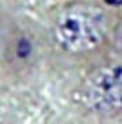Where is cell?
Wrapping results in <instances>:
<instances>
[{
	"label": "cell",
	"instance_id": "obj_5",
	"mask_svg": "<svg viewBox=\"0 0 122 124\" xmlns=\"http://www.w3.org/2000/svg\"><path fill=\"white\" fill-rule=\"evenodd\" d=\"M6 27H8V26H4V24L0 22V46H2V39H4V33H6Z\"/></svg>",
	"mask_w": 122,
	"mask_h": 124
},
{
	"label": "cell",
	"instance_id": "obj_3",
	"mask_svg": "<svg viewBox=\"0 0 122 124\" xmlns=\"http://www.w3.org/2000/svg\"><path fill=\"white\" fill-rule=\"evenodd\" d=\"M51 47L47 33L27 20H16L6 27L0 46V66L13 80H26L42 66Z\"/></svg>",
	"mask_w": 122,
	"mask_h": 124
},
{
	"label": "cell",
	"instance_id": "obj_1",
	"mask_svg": "<svg viewBox=\"0 0 122 124\" xmlns=\"http://www.w3.org/2000/svg\"><path fill=\"white\" fill-rule=\"evenodd\" d=\"M120 11L93 0H73L53 13L47 29L51 47L73 60H99L109 42Z\"/></svg>",
	"mask_w": 122,
	"mask_h": 124
},
{
	"label": "cell",
	"instance_id": "obj_4",
	"mask_svg": "<svg viewBox=\"0 0 122 124\" xmlns=\"http://www.w3.org/2000/svg\"><path fill=\"white\" fill-rule=\"evenodd\" d=\"M109 53L113 55V58L122 62V13L118 15V20H117L115 29H113V35H111Z\"/></svg>",
	"mask_w": 122,
	"mask_h": 124
},
{
	"label": "cell",
	"instance_id": "obj_2",
	"mask_svg": "<svg viewBox=\"0 0 122 124\" xmlns=\"http://www.w3.org/2000/svg\"><path fill=\"white\" fill-rule=\"evenodd\" d=\"M75 102L97 119L122 115V62L107 58L91 64L75 88Z\"/></svg>",
	"mask_w": 122,
	"mask_h": 124
}]
</instances>
